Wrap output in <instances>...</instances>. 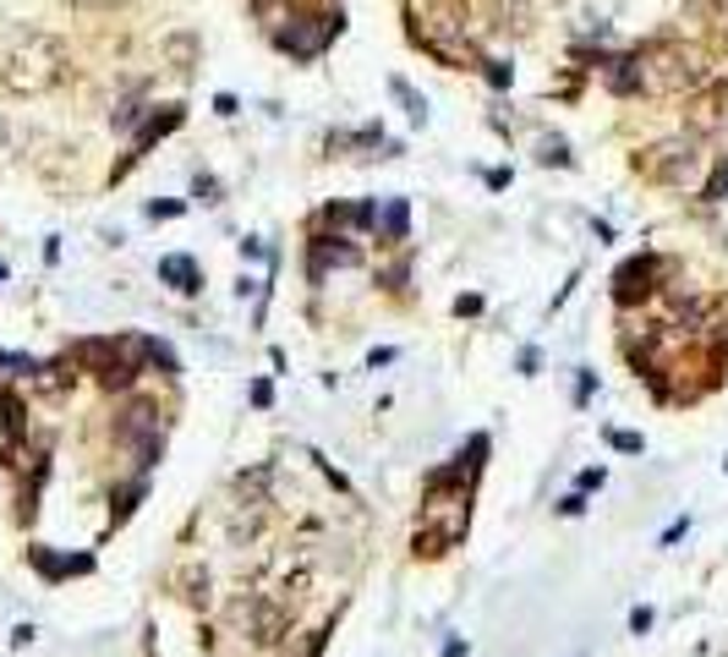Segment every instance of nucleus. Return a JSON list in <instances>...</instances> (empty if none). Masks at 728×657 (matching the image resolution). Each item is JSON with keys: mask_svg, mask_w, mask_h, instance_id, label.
Segmentation results:
<instances>
[{"mask_svg": "<svg viewBox=\"0 0 728 657\" xmlns=\"http://www.w3.org/2000/svg\"><path fill=\"white\" fill-rule=\"evenodd\" d=\"M602 482H608V471H602V466H586V471L575 477V488H581V493H592V488H602Z\"/></svg>", "mask_w": 728, "mask_h": 657, "instance_id": "nucleus-21", "label": "nucleus"}, {"mask_svg": "<svg viewBox=\"0 0 728 657\" xmlns=\"http://www.w3.org/2000/svg\"><path fill=\"white\" fill-rule=\"evenodd\" d=\"M373 225H379L384 241H406V230H411V208H406V198H390L384 214H373Z\"/></svg>", "mask_w": 728, "mask_h": 657, "instance_id": "nucleus-13", "label": "nucleus"}, {"mask_svg": "<svg viewBox=\"0 0 728 657\" xmlns=\"http://www.w3.org/2000/svg\"><path fill=\"white\" fill-rule=\"evenodd\" d=\"M652 619H657V613H652L646 602H641V608H630V630H635V635H646V630H652Z\"/></svg>", "mask_w": 728, "mask_h": 657, "instance_id": "nucleus-24", "label": "nucleus"}, {"mask_svg": "<svg viewBox=\"0 0 728 657\" xmlns=\"http://www.w3.org/2000/svg\"><path fill=\"white\" fill-rule=\"evenodd\" d=\"M641 83L646 94H695L706 83V56L695 45H652L641 50Z\"/></svg>", "mask_w": 728, "mask_h": 657, "instance_id": "nucleus-2", "label": "nucleus"}, {"mask_svg": "<svg viewBox=\"0 0 728 657\" xmlns=\"http://www.w3.org/2000/svg\"><path fill=\"white\" fill-rule=\"evenodd\" d=\"M608 444H613L619 455H641V450H646V439H641V433H624V428H608Z\"/></svg>", "mask_w": 728, "mask_h": 657, "instance_id": "nucleus-20", "label": "nucleus"}, {"mask_svg": "<svg viewBox=\"0 0 728 657\" xmlns=\"http://www.w3.org/2000/svg\"><path fill=\"white\" fill-rule=\"evenodd\" d=\"M455 312H461V318H466V312H482V296H461V301H455Z\"/></svg>", "mask_w": 728, "mask_h": 657, "instance_id": "nucleus-28", "label": "nucleus"}, {"mask_svg": "<svg viewBox=\"0 0 728 657\" xmlns=\"http://www.w3.org/2000/svg\"><path fill=\"white\" fill-rule=\"evenodd\" d=\"M701 165H706V154L695 138H668V143H652L646 154H635V170L657 187H695Z\"/></svg>", "mask_w": 728, "mask_h": 657, "instance_id": "nucleus-3", "label": "nucleus"}, {"mask_svg": "<svg viewBox=\"0 0 728 657\" xmlns=\"http://www.w3.org/2000/svg\"><path fill=\"white\" fill-rule=\"evenodd\" d=\"M192 192H198L203 203H219V181H214V176H198V181H192Z\"/></svg>", "mask_w": 728, "mask_h": 657, "instance_id": "nucleus-23", "label": "nucleus"}, {"mask_svg": "<svg viewBox=\"0 0 728 657\" xmlns=\"http://www.w3.org/2000/svg\"><path fill=\"white\" fill-rule=\"evenodd\" d=\"M581 510H586V493H581V488H575V493H570V499H564V504H559V515H581Z\"/></svg>", "mask_w": 728, "mask_h": 657, "instance_id": "nucleus-26", "label": "nucleus"}, {"mask_svg": "<svg viewBox=\"0 0 728 657\" xmlns=\"http://www.w3.org/2000/svg\"><path fill=\"white\" fill-rule=\"evenodd\" d=\"M181 121H187V110H181V105H165V110H154V116L143 121V132H138V154H148V148H154L159 138H170Z\"/></svg>", "mask_w": 728, "mask_h": 657, "instance_id": "nucleus-12", "label": "nucleus"}, {"mask_svg": "<svg viewBox=\"0 0 728 657\" xmlns=\"http://www.w3.org/2000/svg\"><path fill=\"white\" fill-rule=\"evenodd\" d=\"M695 132H728V83H712L695 99Z\"/></svg>", "mask_w": 728, "mask_h": 657, "instance_id": "nucleus-9", "label": "nucleus"}, {"mask_svg": "<svg viewBox=\"0 0 728 657\" xmlns=\"http://www.w3.org/2000/svg\"><path fill=\"white\" fill-rule=\"evenodd\" d=\"M187 203H148V219H176Z\"/></svg>", "mask_w": 728, "mask_h": 657, "instance_id": "nucleus-25", "label": "nucleus"}, {"mask_svg": "<svg viewBox=\"0 0 728 657\" xmlns=\"http://www.w3.org/2000/svg\"><path fill=\"white\" fill-rule=\"evenodd\" d=\"M159 56H165L170 72L192 77V72L203 67V34H198V28H170V34L159 39Z\"/></svg>", "mask_w": 728, "mask_h": 657, "instance_id": "nucleus-6", "label": "nucleus"}, {"mask_svg": "<svg viewBox=\"0 0 728 657\" xmlns=\"http://www.w3.org/2000/svg\"><path fill=\"white\" fill-rule=\"evenodd\" d=\"M67 7H77V12H116V7H127V0H67Z\"/></svg>", "mask_w": 728, "mask_h": 657, "instance_id": "nucleus-22", "label": "nucleus"}, {"mask_svg": "<svg viewBox=\"0 0 728 657\" xmlns=\"http://www.w3.org/2000/svg\"><path fill=\"white\" fill-rule=\"evenodd\" d=\"M159 279H165V285H176L181 296L203 290V268H198L187 252H170V258H159Z\"/></svg>", "mask_w": 728, "mask_h": 657, "instance_id": "nucleus-11", "label": "nucleus"}, {"mask_svg": "<svg viewBox=\"0 0 728 657\" xmlns=\"http://www.w3.org/2000/svg\"><path fill=\"white\" fill-rule=\"evenodd\" d=\"M390 94L406 105V116H411V121H428V99H422V94H417L406 77H390Z\"/></svg>", "mask_w": 728, "mask_h": 657, "instance_id": "nucleus-15", "label": "nucleus"}, {"mask_svg": "<svg viewBox=\"0 0 728 657\" xmlns=\"http://www.w3.org/2000/svg\"><path fill=\"white\" fill-rule=\"evenodd\" d=\"M350 263H361V252L345 236H318L312 241V279H323V268H350Z\"/></svg>", "mask_w": 728, "mask_h": 657, "instance_id": "nucleus-8", "label": "nucleus"}, {"mask_svg": "<svg viewBox=\"0 0 728 657\" xmlns=\"http://www.w3.org/2000/svg\"><path fill=\"white\" fill-rule=\"evenodd\" d=\"M236 613H241V624H252V630H258V641H279V630H285L279 608H268V602H252V608L241 602Z\"/></svg>", "mask_w": 728, "mask_h": 657, "instance_id": "nucleus-14", "label": "nucleus"}, {"mask_svg": "<svg viewBox=\"0 0 728 657\" xmlns=\"http://www.w3.org/2000/svg\"><path fill=\"white\" fill-rule=\"evenodd\" d=\"M663 274H668V258H657V252H641V258H630V263H619V274H613V296H619V301L630 307V301H641V296H652Z\"/></svg>", "mask_w": 728, "mask_h": 657, "instance_id": "nucleus-5", "label": "nucleus"}, {"mask_svg": "<svg viewBox=\"0 0 728 657\" xmlns=\"http://www.w3.org/2000/svg\"><path fill=\"white\" fill-rule=\"evenodd\" d=\"M723 466H728V461H723Z\"/></svg>", "mask_w": 728, "mask_h": 657, "instance_id": "nucleus-31", "label": "nucleus"}, {"mask_svg": "<svg viewBox=\"0 0 728 657\" xmlns=\"http://www.w3.org/2000/svg\"><path fill=\"white\" fill-rule=\"evenodd\" d=\"M34 564L45 570V575H83L94 559H56V553H45V548H34Z\"/></svg>", "mask_w": 728, "mask_h": 657, "instance_id": "nucleus-16", "label": "nucleus"}, {"mask_svg": "<svg viewBox=\"0 0 728 657\" xmlns=\"http://www.w3.org/2000/svg\"><path fill=\"white\" fill-rule=\"evenodd\" d=\"M138 121H143V94H132V99H121V105L110 110V127H116V132H132Z\"/></svg>", "mask_w": 728, "mask_h": 657, "instance_id": "nucleus-17", "label": "nucleus"}, {"mask_svg": "<svg viewBox=\"0 0 728 657\" xmlns=\"http://www.w3.org/2000/svg\"><path fill=\"white\" fill-rule=\"evenodd\" d=\"M602 83H608L619 99L646 94V83H641V50H635V56H613V61H602Z\"/></svg>", "mask_w": 728, "mask_h": 657, "instance_id": "nucleus-7", "label": "nucleus"}, {"mask_svg": "<svg viewBox=\"0 0 728 657\" xmlns=\"http://www.w3.org/2000/svg\"><path fill=\"white\" fill-rule=\"evenodd\" d=\"M537 159H542V165H559V170H570V165H575L564 138H542V154H537Z\"/></svg>", "mask_w": 728, "mask_h": 657, "instance_id": "nucleus-19", "label": "nucleus"}, {"mask_svg": "<svg viewBox=\"0 0 728 657\" xmlns=\"http://www.w3.org/2000/svg\"><path fill=\"white\" fill-rule=\"evenodd\" d=\"M0 148H7V116H0Z\"/></svg>", "mask_w": 728, "mask_h": 657, "instance_id": "nucleus-29", "label": "nucleus"}, {"mask_svg": "<svg viewBox=\"0 0 728 657\" xmlns=\"http://www.w3.org/2000/svg\"><path fill=\"white\" fill-rule=\"evenodd\" d=\"M67 67H72L67 45L45 28H17L7 39V50H0V83H7V94H17V99H39V94L61 88Z\"/></svg>", "mask_w": 728, "mask_h": 657, "instance_id": "nucleus-1", "label": "nucleus"}, {"mask_svg": "<svg viewBox=\"0 0 728 657\" xmlns=\"http://www.w3.org/2000/svg\"><path fill=\"white\" fill-rule=\"evenodd\" d=\"M0 274H7V268H0Z\"/></svg>", "mask_w": 728, "mask_h": 657, "instance_id": "nucleus-30", "label": "nucleus"}, {"mask_svg": "<svg viewBox=\"0 0 728 657\" xmlns=\"http://www.w3.org/2000/svg\"><path fill=\"white\" fill-rule=\"evenodd\" d=\"M532 0H493V34H510V39H526L532 34Z\"/></svg>", "mask_w": 728, "mask_h": 657, "instance_id": "nucleus-10", "label": "nucleus"}, {"mask_svg": "<svg viewBox=\"0 0 728 657\" xmlns=\"http://www.w3.org/2000/svg\"><path fill=\"white\" fill-rule=\"evenodd\" d=\"M701 198H706V203H728V159L712 165V181L701 187Z\"/></svg>", "mask_w": 728, "mask_h": 657, "instance_id": "nucleus-18", "label": "nucleus"}, {"mask_svg": "<svg viewBox=\"0 0 728 657\" xmlns=\"http://www.w3.org/2000/svg\"><path fill=\"white\" fill-rule=\"evenodd\" d=\"M268 401H274V390H268V379H258L252 384V406H268Z\"/></svg>", "mask_w": 728, "mask_h": 657, "instance_id": "nucleus-27", "label": "nucleus"}, {"mask_svg": "<svg viewBox=\"0 0 728 657\" xmlns=\"http://www.w3.org/2000/svg\"><path fill=\"white\" fill-rule=\"evenodd\" d=\"M339 12L329 17V12H318V17H290V28H279V50L285 56H296V61H318L334 39H339Z\"/></svg>", "mask_w": 728, "mask_h": 657, "instance_id": "nucleus-4", "label": "nucleus"}]
</instances>
